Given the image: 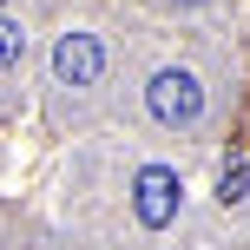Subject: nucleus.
<instances>
[{
	"label": "nucleus",
	"instance_id": "7ed1b4c3",
	"mask_svg": "<svg viewBox=\"0 0 250 250\" xmlns=\"http://www.w3.org/2000/svg\"><path fill=\"white\" fill-rule=\"evenodd\" d=\"M53 73H60L66 86H92V79L105 73V46L92 33H66L60 46H53Z\"/></svg>",
	"mask_w": 250,
	"mask_h": 250
},
{
	"label": "nucleus",
	"instance_id": "39448f33",
	"mask_svg": "<svg viewBox=\"0 0 250 250\" xmlns=\"http://www.w3.org/2000/svg\"><path fill=\"white\" fill-rule=\"evenodd\" d=\"M20 46H26V33H20V20H7V13H0V73H7V66L20 60Z\"/></svg>",
	"mask_w": 250,
	"mask_h": 250
},
{
	"label": "nucleus",
	"instance_id": "423d86ee",
	"mask_svg": "<svg viewBox=\"0 0 250 250\" xmlns=\"http://www.w3.org/2000/svg\"><path fill=\"white\" fill-rule=\"evenodd\" d=\"M171 7H198V0H171Z\"/></svg>",
	"mask_w": 250,
	"mask_h": 250
},
{
	"label": "nucleus",
	"instance_id": "f257e3e1",
	"mask_svg": "<svg viewBox=\"0 0 250 250\" xmlns=\"http://www.w3.org/2000/svg\"><path fill=\"white\" fill-rule=\"evenodd\" d=\"M145 99H151V119L158 125H198L204 119V86H198V73H185V66H165V73L145 86Z\"/></svg>",
	"mask_w": 250,
	"mask_h": 250
},
{
	"label": "nucleus",
	"instance_id": "20e7f679",
	"mask_svg": "<svg viewBox=\"0 0 250 250\" xmlns=\"http://www.w3.org/2000/svg\"><path fill=\"white\" fill-rule=\"evenodd\" d=\"M217 198H224V204H244V198H250V171H244V165H224V178H217Z\"/></svg>",
	"mask_w": 250,
	"mask_h": 250
},
{
	"label": "nucleus",
	"instance_id": "f03ea898",
	"mask_svg": "<svg viewBox=\"0 0 250 250\" xmlns=\"http://www.w3.org/2000/svg\"><path fill=\"white\" fill-rule=\"evenodd\" d=\"M132 211L145 230H165L178 217V171L171 165H145V171L132 178Z\"/></svg>",
	"mask_w": 250,
	"mask_h": 250
}]
</instances>
